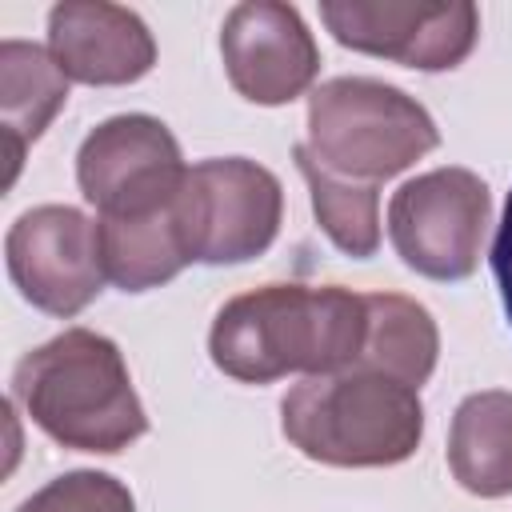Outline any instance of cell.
I'll list each match as a JSON object with an SVG mask.
<instances>
[{
    "instance_id": "1",
    "label": "cell",
    "mask_w": 512,
    "mask_h": 512,
    "mask_svg": "<svg viewBox=\"0 0 512 512\" xmlns=\"http://www.w3.org/2000/svg\"><path fill=\"white\" fill-rule=\"evenodd\" d=\"M364 296L340 284H264L232 296L208 332L212 364L240 384H272L288 372L328 376L356 368L364 352Z\"/></svg>"
},
{
    "instance_id": "2",
    "label": "cell",
    "mask_w": 512,
    "mask_h": 512,
    "mask_svg": "<svg viewBox=\"0 0 512 512\" xmlns=\"http://www.w3.org/2000/svg\"><path fill=\"white\" fill-rule=\"evenodd\" d=\"M12 396L44 436L76 452L116 456L148 432L120 348L92 328H64L24 352Z\"/></svg>"
},
{
    "instance_id": "3",
    "label": "cell",
    "mask_w": 512,
    "mask_h": 512,
    "mask_svg": "<svg viewBox=\"0 0 512 512\" xmlns=\"http://www.w3.org/2000/svg\"><path fill=\"white\" fill-rule=\"evenodd\" d=\"M284 440L332 468L404 464L424 436V404L416 388L368 368L304 376L280 400Z\"/></svg>"
},
{
    "instance_id": "4",
    "label": "cell",
    "mask_w": 512,
    "mask_h": 512,
    "mask_svg": "<svg viewBox=\"0 0 512 512\" xmlns=\"http://www.w3.org/2000/svg\"><path fill=\"white\" fill-rule=\"evenodd\" d=\"M440 144L428 108L396 84L336 76L308 96V156L360 184H380Z\"/></svg>"
},
{
    "instance_id": "5",
    "label": "cell",
    "mask_w": 512,
    "mask_h": 512,
    "mask_svg": "<svg viewBox=\"0 0 512 512\" xmlns=\"http://www.w3.org/2000/svg\"><path fill=\"white\" fill-rule=\"evenodd\" d=\"M172 208L196 264H244L272 248L284 216V188L256 160L216 156L188 168Z\"/></svg>"
},
{
    "instance_id": "6",
    "label": "cell",
    "mask_w": 512,
    "mask_h": 512,
    "mask_svg": "<svg viewBox=\"0 0 512 512\" xmlns=\"http://www.w3.org/2000/svg\"><path fill=\"white\" fill-rule=\"evenodd\" d=\"M492 216L488 184L468 168H432L404 180L388 200V240L396 256L428 280H468L484 252Z\"/></svg>"
},
{
    "instance_id": "7",
    "label": "cell",
    "mask_w": 512,
    "mask_h": 512,
    "mask_svg": "<svg viewBox=\"0 0 512 512\" xmlns=\"http://www.w3.org/2000/svg\"><path fill=\"white\" fill-rule=\"evenodd\" d=\"M184 156L164 120L124 112L96 124L76 152L84 200L104 220H136L164 212L184 188Z\"/></svg>"
},
{
    "instance_id": "8",
    "label": "cell",
    "mask_w": 512,
    "mask_h": 512,
    "mask_svg": "<svg viewBox=\"0 0 512 512\" xmlns=\"http://www.w3.org/2000/svg\"><path fill=\"white\" fill-rule=\"evenodd\" d=\"M8 276L20 296L48 316L84 312L104 288L100 228L72 204H40L16 216L4 236Z\"/></svg>"
},
{
    "instance_id": "9",
    "label": "cell",
    "mask_w": 512,
    "mask_h": 512,
    "mask_svg": "<svg viewBox=\"0 0 512 512\" xmlns=\"http://www.w3.org/2000/svg\"><path fill=\"white\" fill-rule=\"evenodd\" d=\"M320 20L344 48L420 72L464 64L480 36V12L468 0H324Z\"/></svg>"
},
{
    "instance_id": "10",
    "label": "cell",
    "mask_w": 512,
    "mask_h": 512,
    "mask_svg": "<svg viewBox=\"0 0 512 512\" xmlns=\"http://www.w3.org/2000/svg\"><path fill=\"white\" fill-rule=\"evenodd\" d=\"M220 56L228 84L248 104H292L320 72V48L292 4L248 0L224 16Z\"/></svg>"
},
{
    "instance_id": "11",
    "label": "cell",
    "mask_w": 512,
    "mask_h": 512,
    "mask_svg": "<svg viewBox=\"0 0 512 512\" xmlns=\"http://www.w3.org/2000/svg\"><path fill=\"white\" fill-rule=\"evenodd\" d=\"M48 52L76 84H136L156 64L148 24L108 0H64L48 12Z\"/></svg>"
},
{
    "instance_id": "12",
    "label": "cell",
    "mask_w": 512,
    "mask_h": 512,
    "mask_svg": "<svg viewBox=\"0 0 512 512\" xmlns=\"http://www.w3.org/2000/svg\"><path fill=\"white\" fill-rule=\"evenodd\" d=\"M68 100V76L52 60L48 48L28 40H4L0 44V136H4V160L12 188L28 144L44 136V128L56 120V112Z\"/></svg>"
},
{
    "instance_id": "13",
    "label": "cell",
    "mask_w": 512,
    "mask_h": 512,
    "mask_svg": "<svg viewBox=\"0 0 512 512\" xmlns=\"http://www.w3.org/2000/svg\"><path fill=\"white\" fill-rule=\"evenodd\" d=\"M448 468L480 500L512 496V392L488 388L460 400L448 428Z\"/></svg>"
},
{
    "instance_id": "14",
    "label": "cell",
    "mask_w": 512,
    "mask_h": 512,
    "mask_svg": "<svg viewBox=\"0 0 512 512\" xmlns=\"http://www.w3.org/2000/svg\"><path fill=\"white\" fill-rule=\"evenodd\" d=\"M364 308H368V332L356 368L380 372L420 392V384H428L440 360V332L432 312L400 292H368Z\"/></svg>"
},
{
    "instance_id": "15",
    "label": "cell",
    "mask_w": 512,
    "mask_h": 512,
    "mask_svg": "<svg viewBox=\"0 0 512 512\" xmlns=\"http://www.w3.org/2000/svg\"><path fill=\"white\" fill-rule=\"evenodd\" d=\"M172 204L164 212L136 216V220H104V216L96 220L104 276L116 288H124V292H148V288L168 284L172 276H180L192 264Z\"/></svg>"
},
{
    "instance_id": "16",
    "label": "cell",
    "mask_w": 512,
    "mask_h": 512,
    "mask_svg": "<svg viewBox=\"0 0 512 512\" xmlns=\"http://www.w3.org/2000/svg\"><path fill=\"white\" fill-rule=\"evenodd\" d=\"M292 160L308 184L312 212L324 228V236L352 260H368L380 248V184L344 180L328 168H320L304 144L292 148Z\"/></svg>"
},
{
    "instance_id": "17",
    "label": "cell",
    "mask_w": 512,
    "mask_h": 512,
    "mask_svg": "<svg viewBox=\"0 0 512 512\" xmlns=\"http://www.w3.org/2000/svg\"><path fill=\"white\" fill-rule=\"evenodd\" d=\"M16 512H136V500L116 476L80 468L48 480Z\"/></svg>"
},
{
    "instance_id": "18",
    "label": "cell",
    "mask_w": 512,
    "mask_h": 512,
    "mask_svg": "<svg viewBox=\"0 0 512 512\" xmlns=\"http://www.w3.org/2000/svg\"><path fill=\"white\" fill-rule=\"evenodd\" d=\"M492 276H496V288H500L504 316L512 324V192L504 200L500 228H496V240H492Z\"/></svg>"
}]
</instances>
